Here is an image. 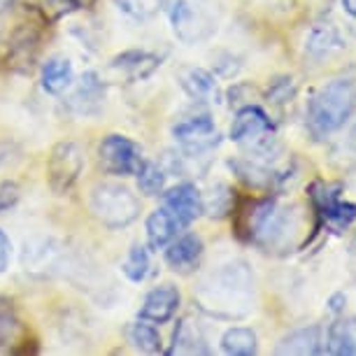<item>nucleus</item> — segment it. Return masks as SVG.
I'll return each mask as SVG.
<instances>
[{
	"label": "nucleus",
	"instance_id": "obj_1",
	"mask_svg": "<svg viewBox=\"0 0 356 356\" xmlns=\"http://www.w3.org/2000/svg\"><path fill=\"white\" fill-rule=\"evenodd\" d=\"M233 214L238 238L261 247L264 252L296 250V235L303 226L298 207H280L275 198H264L235 205Z\"/></svg>",
	"mask_w": 356,
	"mask_h": 356
},
{
	"label": "nucleus",
	"instance_id": "obj_2",
	"mask_svg": "<svg viewBox=\"0 0 356 356\" xmlns=\"http://www.w3.org/2000/svg\"><path fill=\"white\" fill-rule=\"evenodd\" d=\"M254 277L243 261L224 266L217 275L200 284V310L217 319H240L252 310Z\"/></svg>",
	"mask_w": 356,
	"mask_h": 356
},
{
	"label": "nucleus",
	"instance_id": "obj_3",
	"mask_svg": "<svg viewBox=\"0 0 356 356\" xmlns=\"http://www.w3.org/2000/svg\"><path fill=\"white\" fill-rule=\"evenodd\" d=\"M356 112V82L333 79L310 96L305 105V129L314 143H326L328 138L345 129Z\"/></svg>",
	"mask_w": 356,
	"mask_h": 356
},
{
	"label": "nucleus",
	"instance_id": "obj_4",
	"mask_svg": "<svg viewBox=\"0 0 356 356\" xmlns=\"http://www.w3.org/2000/svg\"><path fill=\"white\" fill-rule=\"evenodd\" d=\"M89 205L93 217L107 228H126L140 217V198L119 182L93 186Z\"/></svg>",
	"mask_w": 356,
	"mask_h": 356
},
{
	"label": "nucleus",
	"instance_id": "obj_5",
	"mask_svg": "<svg viewBox=\"0 0 356 356\" xmlns=\"http://www.w3.org/2000/svg\"><path fill=\"white\" fill-rule=\"evenodd\" d=\"M307 196H310L312 212L317 217L314 233L321 231V228H328L333 233H342L356 221V203H349V200L342 198L340 184L314 179L310 189H307Z\"/></svg>",
	"mask_w": 356,
	"mask_h": 356
},
{
	"label": "nucleus",
	"instance_id": "obj_6",
	"mask_svg": "<svg viewBox=\"0 0 356 356\" xmlns=\"http://www.w3.org/2000/svg\"><path fill=\"white\" fill-rule=\"evenodd\" d=\"M84 170V147L75 140H61L51 147L47 159V182L58 196L68 193L77 184Z\"/></svg>",
	"mask_w": 356,
	"mask_h": 356
},
{
	"label": "nucleus",
	"instance_id": "obj_7",
	"mask_svg": "<svg viewBox=\"0 0 356 356\" xmlns=\"http://www.w3.org/2000/svg\"><path fill=\"white\" fill-rule=\"evenodd\" d=\"M172 138L179 152L193 159H207V154H212L221 143V136L210 114H193V117L179 119L172 126Z\"/></svg>",
	"mask_w": 356,
	"mask_h": 356
},
{
	"label": "nucleus",
	"instance_id": "obj_8",
	"mask_svg": "<svg viewBox=\"0 0 356 356\" xmlns=\"http://www.w3.org/2000/svg\"><path fill=\"white\" fill-rule=\"evenodd\" d=\"M98 161L100 168L107 175H117V177H129L136 175L140 163H143V152L140 147L126 136H107L98 145Z\"/></svg>",
	"mask_w": 356,
	"mask_h": 356
},
{
	"label": "nucleus",
	"instance_id": "obj_9",
	"mask_svg": "<svg viewBox=\"0 0 356 356\" xmlns=\"http://www.w3.org/2000/svg\"><path fill=\"white\" fill-rule=\"evenodd\" d=\"M161 196H163V207L172 212V217L182 224V228L191 226L203 214V193L191 182L172 186V189L163 191Z\"/></svg>",
	"mask_w": 356,
	"mask_h": 356
},
{
	"label": "nucleus",
	"instance_id": "obj_10",
	"mask_svg": "<svg viewBox=\"0 0 356 356\" xmlns=\"http://www.w3.org/2000/svg\"><path fill=\"white\" fill-rule=\"evenodd\" d=\"M168 17H170L175 35L182 40V42L189 44L200 42V40H205L212 33V26L205 22L203 15L193 8L189 0H175Z\"/></svg>",
	"mask_w": 356,
	"mask_h": 356
},
{
	"label": "nucleus",
	"instance_id": "obj_11",
	"mask_svg": "<svg viewBox=\"0 0 356 356\" xmlns=\"http://www.w3.org/2000/svg\"><path fill=\"white\" fill-rule=\"evenodd\" d=\"M203 254H205L203 238L196 233H184L165 247V264L175 273L189 275L200 266Z\"/></svg>",
	"mask_w": 356,
	"mask_h": 356
},
{
	"label": "nucleus",
	"instance_id": "obj_12",
	"mask_svg": "<svg viewBox=\"0 0 356 356\" xmlns=\"http://www.w3.org/2000/svg\"><path fill=\"white\" fill-rule=\"evenodd\" d=\"M179 303H182V296H179L177 286L172 284L156 286L145 296L138 317L152 321V324H168L177 314Z\"/></svg>",
	"mask_w": 356,
	"mask_h": 356
},
{
	"label": "nucleus",
	"instance_id": "obj_13",
	"mask_svg": "<svg viewBox=\"0 0 356 356\" xmlns=\"http://www.w3.org/2000/svg\"><path fill=\"white\" fill-rule=\"evenodd\" d=\"M324 338L326 331L319 324L312 326H303L296 328L289 335H284L277 347H275V354L280 356H314V354H324Z\"/></svg>",
	"mask_w": 356,
	"mask_h": 356
},
{
	"label": "nucleus",
	"instance_id": "obj_14",
	"mask_svg": "<svg viewBox=\"0 0 356 356\" xmlns=\"http://www.w3.org/2000/svg\"><path fill=\"white\" fill-rule=\"evenodd\" d=\"M177 82L193 103H214V100L219 98L217 79H214L212 72L205 68H196V65L179 68Z\"/></svg>",
	"mask_w": 356,
	"mask_h": 356
},
{
	"label": "nucleus",
	"instance_id": "obj_15",
	"mask_svg": "<svg viewBox=\"0 0 356 356\" xmlns=\"http://www.w3.org/2000/svg\"><path fill=\"white\" fill-rule=\"evenodd\" d=\"M161 58L152 51H143V49H131L124 51L119 56L112 58L110 68L117 70L119 75H124L129 82H143V79L152 77L154 72L159 70Z\"/></svg>",
	"mask_w": 356,
	"mask_h": 356
},
{
	"label": "nucleus",
	"instance_id": "obj_16",
	"mask_svg": "<svg viewBox=\"0 0 356 356\" xmlns=\"http://www.w3.org/2000/svg\"><path fill=\"white\" fill-rule=\"evenodd\" d=\"M345 49V40L333 24H317L305 38V54L312 61H328Z\"/></svg>",
	"mask_w": 356,
	"mask_h": 356
},
{
	"label": "nucleus",
	"instance_id": "obj_17",
	"mask_svg": "<svg viewBox=\"0 0 356 356\" xmlns=\"http://www.w3.org/2000/svg\"><path fill=\"white\" fill-rule=\"evenodd\" d=\"M145 231H147V247L159 252V250H165V247L177 238V233L182 231V224L172 217L170 210L159 207V210H154L149 217H147Z\"/></svg>",
	"mask_w": 356,
	"mask_h": 356
},
{
	"label": "nucleus",
	"instance_id": "obj_18",
	"mask_svg": "<svg viewBox=\"0 0 356 356\" xmlns=\"http://www.w3.org/2000/svg\"><path fill=\"white\" fill-rule=\"evenodd\" d=\"M105 100V86L96 72H84L70 96V105L79 114H96L100 103Z\"/></svg>",
	"mask_w": 356,
	"mask_h": 356
},
{
	"label": "nucleus",
	"instance_id": "obj_19",
	"mask_svg": "<svg viewBox=\"0 0 356 356\" xmlns=\"http://www.w3.org/2000/svg\"><path fill=\"white\" fill-rule=\"evenodd\" d=\"M324 354L331 356L356 354V319H338L326 328Z\"/></svg>",
	"mask_w": 356,
	"mask_h": 356
},
{
	"label": "nucleus",
	"instance_id": "obj_20",
	"mask_svg": "<svg viewBox=\"0 0 356 356\" xmlns=\"http://www.w3.org/2000/svg\"><path fill=\"white\" fill-rule=\"evenodd\" d=\"M40 82H42V89L49 93V96H61L72 86L75 82V70H72V63L68 58H49L42 65V75H40Z\"/></svg>",
	"mask_w": 356,
	"mask_h": 356
},
{
	"label": "nucleus",
	"instance_id": "obj_21",
	"mask_svg": "<svg viewBox=\"0 0 356 356\" xmlns=\"http://www.w3.org/2000/svg\"><path fill=\"white\" fill-rule=\"evenodd\" d=\"M168 354H210V347L203 331L191 319H182L175 328L172 347L168 349Z\"/></svg>",
	"mask_w": 356,
	"mask_h": 356
},
{
	"label": "nucleus",
	"instance_id": "obj_22",
	"mask_svg": "<svg viewBox=\"0 0 356 356\" xmlns=\"http://www.w3.org/2000/svg\"><path fill=\"white\" fill-rule=\"evenodd\" d=\"M221 352L228 356H254L259 352V338L252 328L233 326L221 335Z\"/></svg>",
	"mask_w": 356,
	"mask_h": 356
},
{
	"label": "nucleus",
	"instance_id": "obj_23",
	"mask_svg": "<svg viewBox=\"0 0 356 356\" xmlns=\"http://www.w3.org/2000/svg\"><path fill=\"white\" fill-rule=\"evenodd\" d=\"M22 338V321L10 298L0 296V352H15V345Z\"/></svg>",
	"mask_w": 356,
	"mask_h": 356
},
{
	"label": "nucleus",
	"instance_id": "obj_24",
	"mask_svg": "<svg viewBox=\"0 0 356 356\" xmlns=\"http://www.w3.org/2000/svg\"><path fill=\"white\" fill-rule=\"evenodd\" d=\"M126 335H129V342L133 349L143 354H159L161 352V335L156 324L147 319H138L126 328Z\"/></svg>",
	"mask_w": 356,
	"mask_h": 356
},
{
	"label": "nucleus",
	"instance_id": "obj_25",
	"mask_svg": "<svg viewBox=\"0 0 356 356\" xmlns=\"http://www.w3.org/2000/svg\"><path fill=\"white\" fill-rule=\"evenodd\" d=\"M235 207V191L228 184H214L207 196H203V212L210 214L212 219H224L233 212Z\"/></svg>",
	"mask_w": 356,
	"mask_h": 356
},
{
	"label": "nucleus",
	"instance_id": "obj_26",
	"mask_svg": "<svg viewBox=\"0 0 356 356\" xmlns=\"http://www.w3.org/2000/svg\"><path fill=\"white\" fill-rule=\"evenodd\" d=\"M152 270V259H149V247L136 243L126 254L124 264H122V273L129 277L131 282H145L147 275Z\"/></svg>",
	"mask_w": 356,
	"mask_h": 356
},
{
	"label": "nucleus",
	"instance_id": "obj_27",
	"mask_svg": "<svg viewBox=\"0 0 356 356\" xmlns=\"http://www.w3.org/2000/svg\"><path fill=\"white\" fill-rule=\"evenodd\" d=\"M138 177V189L145 193V196H161L165 191V177L168 172L161 168L159 163H152V161H143L136 172Z\"/></svg>",
	"mask_w": 356,
	"mask_h": 356
},
{
	"label": "nucleus",
	"instance_id": "obj_28",
	"mask_svg": "<svg viewBox=\"0 0 356 356\" xmlns=\"http://www.w3.org/2000/svg\"><path fill=\"white\" fill-rule=\"evenodd\" d=\"M119 10L124 12L126 17L136 19V22H147V19H154L163 8V0H114Z\"/></svg>",
	"mask_w": 356,
	"mask_h": 356
},
{
	"label": "nucleus",
	"instance_id": "obj_29",
	"mask_svg": "<svg viewBox=\"0 0 356 356\" xmlns=\"http://www.w3.org/2000/svg\"><path fill=\"white\" fill-rule=\"evenodd\" d=\"M296 93H298V84H296V79L289 77V75H282V77L270 82L266 98H268V103H273V105H286L296 98Z\"/></svg>",
	"mask_w": 356,
	"mask_h": 356
},
{
	"label": "nucleus",
	"instance_id": "obj_30",
	"mask_svg": "<svg viewBox=\"0 0 356 356\" xmlns=\"http://www.w3.org/2000/svg\"><path fill=\"white\" fill-rule=\"evenodd\" d=\"M17 200H19V186L15 182H8V184L0 186V212L10 210Z\"/></svg>",
	"mask_w": 356,
	"mask_h": 356
},
{
	"label": "nucleus",
	"instance_id": "obj_31",
	"mask_svg": "<svg viewBox=\"0 0 356 356\" xmlns=\"http://www.w3.org/2000/svg\"><path fill=\"white\" fill-rule=\"evenodd\" d=\"M10 257H12V243L5 235V231H0V275L10 268Z\"/></svg>",
	"mask_w": 356,
	"mask_h": 356
},
{
	"label": "nucleus",
	"instance_id": "obj_32",
	"mask_svg": "<svg viewBox=\"0 0 356 356\" xmlns=\"http://www.w3.org/2000/svg\"><path fill=\"white\" fill-rule=\"evenodd\" d=\"M345 303H347L345 293H335V296H331V300H328L331 312H342V310H345Z\"/></svg>",
	"mask_w": 356,
	"mask_h": 356
},
{
	"label": "nucleus",
	"instance_id": "obj_33",
	"mask_svg": "<svg viewBox=\"0 0 356 356\" xmlns=\"http://www.w3.org/2000/svg\"><path fill=\"white\" fill-rule=\"evenodd\" d=\"M340 3H342V10H345L349 17L356 19V0H340Z\"/></svg>",
	"mask_w": 356,
	"mask_h": 356
},
{
	"label": "nucleus",
	"instance_id": "obj_34",
	"mask_svg": "<svg viewBox=\"0 0 356 356\" xmlns=\"http://www.w3.org/2000/svg\"><path fill=\"white\" fill-rule=\"evenodd\" d=\"M68 3L72 5V8H77V10H86V8H91L96 0H68Z\"/></svg>",
	"mask_w": 356,
	"mask_h": 356
},
{
	"label": "nucleus",
	"instance_id": "obj_35",
	"mask_svg": "<svg viewBox=\"0 0 356 356\" xmlns=\"http://www.w3.org/2000/svg\"><path fill=\"white\" fill-rule=\"evenodd\" d=\"M347 147L354 152V156H356V126L352 131H349V136H347Z\"/></svg>",
	"mask_w": 356,
	"mask_h": 356
},
{
	"label": "nucleus",
	"instance_id": "obj_36",
	"mask_svg": "<svg viewBox=\"0 0 356 356\" xmlns=\"http://www.w3.org/2000/svg\"><path fill=\"white\" fill-rule=\"evenodd\" d=\"M0 161H3V149H0Z\"/></svg>",
	"mask_w": 356,
	"mask_h": 356
}]
</instances>
